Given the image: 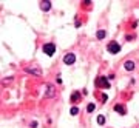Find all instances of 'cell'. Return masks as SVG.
I'll return each instance as SVG.
<instances>
[{"instance_id":"7","label":"cell","mask_w":139,"mask_h":128,"mask_svg":"<svg viewBox=\"0 0 139 128\" xmlns=\"http://www.w3.org/2000/svg\"><path fill=\"white\" fill-rule=\"evenodd\" d=\"M114 111H116V113H119L121 116H124V114L127 113V111H125V106H124V105H121V104H116V105H114Z\"/></svg>"},{"instance_id":"12","label":"cell","mask_w":139,"mask_h":128,"mask_svg":"<svg viewBox=\"0 0 139 128\" xmlns=\"http://www.w3.org/2000/svg\"><path fill=\"white\" fill-rule=\"evenodd\" d=\"M94 110H96V105L94 104H88V106H87V111L88 113H93Z\"/></svg>"},{"instance_id":"10","label":"cell","mask_w":139,"mask_h":128,"mask_svg":"<svg viewBox=\"0 0 139 128\" xmlns=\"http://www.w3.org/2000/svg\"><path fill=\"white\" fill-rule=\"evenodd\" d=\"M105 36H107V32H105L104 29H99V31L96 32V37H98L99 40H102V39H105Z\"/></svg>"},{"instance_id":"4","label":"cell","mask_w":139,"mask_h":128,"mask_svg":"<svg viewBox=\"0 0 139 128\" xmlns=\"http://www.w3.org/2000/svg\"><path fill=\"white\" fill-rule=\"evenodd\" d=\"M45 97H54L56 96V88L53 87V85H45V93H43Z\"/></svg>"},{"instance_id":"2","label":"cell","mask_w":139,"mask_h":128,"mask_svg":"<svg viewBox=\"0 0 139 128\" xmlns=\"http://www.w3.org/2000/svg\"><path fill=\"white\" fill-rule=\"evenodd\" d=\"M25 71L29 72V74H34V76H37V77H40V76H42V70H40L39 66H36V65L25 66Z\"/></svg>"},{"instance_id":"5","label":"cell","mask_w":139,"mask_h":128,"mask_svg":"<svg viewBox=\"0 0 139 128\" xmlns=\"http://www.w3.org/2000/svg\"><path fill=\"white\" fill-rule=\"evenodd\" d=\"M96 85L100 88H110V82H108L105 77H98L96 79Z\"/></svg>"},{"instance_id":"1","label":"cell","mask_w":139,"mask_h":128,"mask_svg":"<svg viewBox=\"0 0 139 128\" xmlns=\"http://www.w3.org/2000/svg\"><path fill=\"white\" fill-rule=\"evenodd\" d=\"M42 49H43V53L46 54V56H53V54L56 53V45L54 43H45L43 46H42Z\"/></svg>"},{"instance_id":"11","label":"cell","mask_w":139,"mask_h":128,"mask_svg":"<svg viewBox=\"0 0 139 128\" xmlns=\"http://www.w3.org/2000/svg\"><path fill=\"white\" fill-rule=\"evenodd\" d=\"M79 99H81V94H79L77 91H76V93H73V94H71V102H77Z\"/></svg>"},{"instance_id":"3","label":"cell","mask_w":139,"mask_h":128,"mask_svg":"<svg viewBox=\"0 0 139 128\" xmlns=\"http://www.w3.org/2000/svg\"><path fill=\"white\" fill-rule=\"evenodd\" d=\"M107 49H108V53H111V54H117L121 51V45L117 43V42H110L107 46Z\"/></svg>"},{"instance_id":"9","label":"cell","mask_w":139,"mask_h":128,"mask_svg":"<svg viewBox=\"0 0 139 128\" xmlns=\"http://www.w3.org/2000/svg\"><path fill=\"white\" fill-rule=\"evenodd\" d=\"M124 66H125V70L131 71V70H134V62H131V60H127V62L124 63Z\"/></svg>"},{"instance_id":"13","label":"cell","mask_w":139,"mask_h":128,"mask_svg":"<svg viewBox=\"0 0 139 128\" xmlns=\"http://www.w3.org/2000/svg\"><path fill=\"white\" fill-rule=\"evenodd\" d=\"M98 123H99V125H104V123H105V116H102V114L98 116Z\"/></svg>"},{"instance_id":"14","label":"cell","mask_w":139,"mask_h":128,"mask_svg":"<svg viewBox=\"0 0 139 128\" xmlns=\"http://www.w3.org/2000/svg\"><path fill=\"white\" fill-rule=\"evenodd\" d=\"M70 113H71V116H76V114L79 113V108H77V106H73V108L70 110Z\"/></svg>"},{"instance_id":"8","label":"cell","mask_w":139,"mask_h":128,"mask_svg":"<svg viewBox=\"0 0 139 128\" xmlns=\"http://www.w3.org/2000/svg\"><path fill=\"white\" fill-rule=\"evenodd\" d=\"M40 8H42L43 11H49V9H51V2H48V0L40 2Z\"/></svg>"},{"instance_id":"6","label":"cell","mask_w":139,"mask_h":128,"mask_svg":"<svg viewBox=\"0 0 139 128\" xmlns=\"http://www.w3.org/2000/svg\"><path fill=\"white\" fill-rule=\"evenodd\" d=\"M74 62H76V56L73 53L65 54V57H64V63H65V65H73Z\"/></svg>"}]
</instances>
